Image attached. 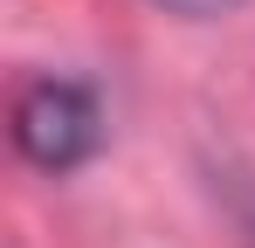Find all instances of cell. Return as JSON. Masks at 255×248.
Returning a JSON list of instances; mask_svg holds the SVG:
<instances>
[{
  "instance_id": "6da1fadb",
  "label": "cell",
  "mask_w": 255,
  "mask_h": 248,
  "mask_svg": "<svg viewBox=\"0 0 255 248\" xmlns=\"http://www.w3.org/2000/svg\"><path fill=\"white\" fill-rule=\"evenodd\" d=\"M97 138H104V118H97V104H90L83 83L42 76V83L21 90V104H14V145H21L28 165L76 172V165L97 152Z\"/></svg>"
},
{
  "instance_id": "7a4b0ae2",
  "label": "cell",
  "mask_w": 255,
  "mask_h": 248,
  "mask_svg": "<svg viewBox=\"0 0 255 248\" xmlns=\"http://www.w3.org/2000/svg\"><path fill=\"white\" fill-rule=\"evenodd\" d=\"M166 14H186V21H214V14H235L242 0H159Z\"/></svg>"
},
{
  "instance_id": "3957f363",
  "label": "cell",
  "mask_w": 255,
  "mask_h": 248,
  "mask_svg": "<svg viewBox=\"0 0 255 248\" xmlns=\"http://www.w3.org/2000/svg\"><path fill=\"white\" fill-rule=\"evenodd\" d=\"M235 214H242V228H249V242H255V193H242V200H235Z\"/></svg>"
}]
</instances>
